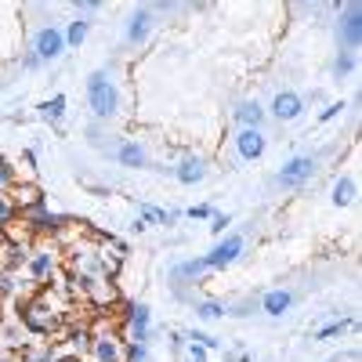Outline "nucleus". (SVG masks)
<instances>
[{"mask_svg": "<svg viewBox=\"0 0 362 362\" xmlns=\"http://www.w3.org/2000/svg\"><path fill=\"white\" fill-rule=\"evenodd\" d=\"M66 105H69V98H66V95H51L47 102H40V105H37V112H40L44 124L58 127V124L66 119Z\"/></svg>", "mask_w": 362, "mask_h": 362, "instance_id": "20", "label": "nucleus"}, {"mask_svg": "<svg viewBox=\"0 0 362 362\" xmlns=\"http://www.w3.org/2000/svg\"><path fill=\"white\" fill-rule=\"evenodd\" d=\"M37 51V58L47 66V62H58V58L66 54V37H62V25H54V22H47V25H40L37 33H33V44H29Z\"/></svg>", "mask_w": 362, "mask_h": 362, "instance_id": "9", "label": "nucleus"}, {"mask_svg": "<svg viewBox=\"0 0 362 362\" xmlns=\"http://www.w3.org/2000/svg\"><path fill=\"white\" fill-rule=\"evenodd\" d=\"M319 174V156H290L283 167H279V174H276V185L279 189H286V192H297V189H305L308 181Z\"/></svg>", "mask_w": 362, "mask_h": 362, "instance_id": "5", "label": "nucleus"}, {"mask_svg": "<svg viewBox=\"0 0 362 362\" xmlns=\"http://www.w3.org/2000/svg\"><path fill=\"white\" fill-rule=\"evenodd\" d=\"M119 334L127 344H148L153 337V308L145 300H127L124 315H119Z\"/></svg>", "mask_w": 362, "mask_h": 362, "instance_id": "4", "label": "nucleus"}, {"mask_svg": "<svg viewBox=\"0 0 362 362\" xmlns=\"http://www.w3.org/2000/svg\"><path fill=\"white\" fill-rule=\"evenodd\" d=\"M22 163H25V170H29V174L37 170V153H33V148H22Z\"/></svg>", "mask_w": 362, "mask_h": 362, "instance_id": "36", "label": "nucleus"}, {"mask_svg": "<svg viewBox=\"0 0 362 362\" xmlns=\"http://www.w3.org/2000/svg\"><path fill=\"white\" fill-rule=\"evenodd\" d=\"M15 221H18V210H15L11 196H8V192H0V232H8Z\"/></svg>", "mask_w": 362, "mask_h": 362, "instance_id": "25", "label": "nucleus"}, {"mask_svg": "<svg viewBox=\"0 0 362 362\" xmlns=\"http://www.w3.org/2000/svg\"><path fill=\"white\" fill-rule=\"evenodd\" d=\"M54 362H83V358H73V355H58Z\"/></svg>", "mask_w": 362, "mask_h": 362, "instance_id": "38", "label": "nucleus"}, {"mask_svg": "<svg viewBox=\"0 0 362 362\" xmlns=\"http://www.w3.org/2000/svg\"><path fill=\"white\" fill-rule=\"evenodd\" d=\"M218 210H214V203H196V206H189L185 210V218H192V221H210Z\"/></svg>", "mask_w": 362, "mask_h": 362, "instance_id": "30", "label": "nucleus"}, {"mask_svg": "<svg viewBox=\"0 0 362 362\" xmlns=\"http://www.w3.org/2000/svg\"><path fill=\"white\" fill-rule=\"evenodd\" d=\"M232 119L239 124V131H264L268 112H264V105L257 98H243V102L232 109Z\"/></svg>", "mask_w": 362, "mask_h": 362, "instance_id": "15", "label": "nucleus"}, {"mask_svg": "<svg viewBox=\"0 0 362 362\" xmlns=\"http://www.w3.org/2000/svg\"><path fill=\"white\" fill-rule=\"evenodd\" d=\"M243 250H247V239L239 232H225L218 243L203 254V264H206V272H225V268H232L239 257H243Z\"/></svg>", "mask_w": 362, "mask_h": 362, "instance_id": "6", "label": "nucleus"}, {"mask_svg": "<svg viewBox=\"0 0 362 362\" xmlns=\"http://www.w3.org/2000/svg\"><path fill=\"white\" fill-rule=\"evenodd\" d=\"M351 326H355V319H334V322H326L322 329H315V337H312V341H334V337H344Z\"/></svg>", "mask_w": 362, "mask_h": 362, "instance_id": "24", "label": "nucleus"}, {"mask_svg": "<svg viewBox=\"0 0 362 362\" xmlns=\"http://www.w3.org/2000/svg\"><path fill=\"white\" fill-rule=\"evenodd\" d=\"M344 112V102H326L322 112H319V124H329V119H337Z\"/></svg>", "mask_w": 362, "mask_h": 362, "instance_id": "33", "label": "nucleus"}, {"mask_svg": "<svg viewBox=\"0 0 362 362\" xmlns=\"http://www.w3.org/2000/svg\"><path fill=\"white\" fill-rule=\"evenodd\" d=\"M127 362H148V344H127Z\"/></svg>", "mask_w": 362, "mask_h": 362, "instance_id": "35", "label": "nucleus"}, {"mask_svg": "<svg viewBox=\"0 0 362 362\" xmlns=\"http://www.w3.org/2000/svg\"><path fill=\"white\" fill-rule=\"evenodd\" d=\"M8 196H11V203H15V210H18V214H22V210H33V206H44L47 199H44V192H40V185H37V181L33 177H18L15 181V185L8 189Z\"/></svg>", "mask_w": 362, "mask_h": 362, "instance_id": "16", "label": "nucleus"}, {"mask_svg": "<svg viewBox=\"0 0 362 362\" xmlns=\"http://www.w3.org/2000/svg\"><path fill=\"white\" fill-rule=\"evenodd\" d=\"M112 160L127 170H145L148 167V148L138 141V138H124L116 148H112Z\"/></svg>", "mask_w": 362, "mask_h": 362, "instance_id": "14", "label": "nucleus"}, {"mask_svg": "<svg viewBox=\"0 0 362 362\" xmlns=\"http://www.w3.org/2000/svg\"><path fill=\"white\" fill-rule=\"evenodd\" d=\"M185 362H210V351L203 348V344H185Z\"/></svg>", "mask_w": 362, "mask_h": 362, "instance_id": "32", "label": "nucleus"}, {"mask_svg": "<svg viewBox=\"0 0 362 362\" xmlns=\"http://www.w3.org/2000/svg\"><path fill=\"white\" fill-rule=\"evenodd\" d=\"M18 326L25 329L29 337L58 341V334H62V326H66V312L54 308V293L40 290L37 297H25L18 305Z\"/></svg>", "mask_w": 362, "mask_h": 362, "instance_id": "1", "label": "nucleus"}, {"mask_svg": "<svg viewBox=\"0 0 362 362\" xmlns=\"http://www.w3.org/2000/svg\"><path fill=\"white\" fill-rule=\"evenodd\" d=\"M170 174H174V181H177V185L192 189V185H199V181L210 174V163H206V156H199V153H189V156H181V160L170 167Z\"/></svg>", "mask_w": 362, "mask_h": 362, "instance_id": "12", "label": "nucleus"}, {"mask_svg": "<svg viewBox=\"0 0 362 362\" xmlns=\"http://www.w3.org/2000/svg\"><path fill=\"white\" fill-rule=\"evenodd\" d=\"M138 218H141L145 225H163V228H170V225H177L181 218H185V210H167V206H153V203H138Z\"/></svg>", "mask_w": 362, "mask_h": 362, "instance_id": "18", "label": "nucleus"}, {"mask_svg": "<svg viewBox=\"0 0 362 362\" xmlns=\"http://www.w3.org/2000/svg\"><path fill=\"white\" fill-rule=\"evenodd\" d=\"M337 11H341V18H337V44H341V51L355 54L358 44H362V4L351 0V4H344Z\"/></svg>", "mask_w": 362, "mask_h": 362, "instance_id": "8", "label": "nucleus"}, {"mask_svg": "<svg viewBox=\"0 0 362 362\" xmlns=\"http://www.w3.org/2000/svg\"><path fill=\"white\" fill-rule=\"evenodd\" d=\"M232 145H235V156L243 163H257L268 153V134L264 131H235Z\"/></svg>", "mask_w": 362, "mask_h": 362, "instance_id": "13", "label": "nucleus"}, {"mask_svg": "<svg viewBox=\"0 0 362 362\" xmlns=\"http://www.w3.org/2000/svg\"><path fill=\"white\" fill-rule=\"evenodd\" d=\"M305 109H308L305 95H297V90H276V98H272V105L264 112L272 119H279V124H297L305 116Z\"/></svg>", "mask_w": 362, "mask_h": 362, "instance_id": "11", "label": "nucleus"}, {"mask_svg": "<svg viewBox=\"0 0 362 362\" xmlns=\"http://www.w3.org/2000/svg\"><path fill=\"white\" fill-rule=\"evenodd\" d=\"M58 358V344L54 341H37V344H25L18 362H54Z\"/></svg>", "mask_w": 362, "mask_h": 362, "instance_id": "21", "label": "nucleus"}, {"mask_svg": "<svg viewBox=\"0 0 362 362\" xmlns=\"http://www.w3.org/2000/svg\"><path fill=\"white\" fill-rule=\"evenodd\" d=\"M228 225H232V218H228V214H221V210H218L214 218H210V232H214L218 239L225 235V228H228Z\"/></svg>", "mask_w": 362, "mask_h": 362, "instance_id": "34", "label": "nucleus"}, {"mask_svg": "<svg viewBox=\"0 0 362 362\" xmlns=\"http://www.w3.org/2000/svg\"><path fill=\"white\" fill-rule=\"evenodd\" d=\"M18 181V170H15V163H8L4 156H0V192H8L11 185Z\"/></svg>", "mask_w": 362, "mask_h": 362, "instance_id": "29", "label": "nucleus"}, {"mask_svg": "<svg viewBox=\"0 0 362 362\" xmlns=\"http://www.w3.org/2000/svg\"><path fill=\"white\" fill-rule=\"evenodd\" d=\"M235 362H254V358H250L247 351H239V355H235Z\"/></svg>", "mask_w": 362, "mask_h": 362, "instance_id": "39", "label": "nucleus"}, {"mask_svg": "<svg viewBox=\"0 0 362 362\" xmlns=\"http://www.w3.org/2000/svg\"><path fill=\"white\" fill-rule=\"evenodd\" d=\"M192 344H203L206 351H218V348H225V341L221 337H214V334H203V329H189V334H185Z\"/></svg>", "mask_w": 362, "mask_h": 362, "instance_id": "27", "label": "nucleus"}, {"mask_svg": "<svg viewBox=\"0 0 362 362\" xmlns=\"http://www.w3.org/2000/svg\"><path fill=\"white\" fill-rule=\"evenodd\" d=\"M153 29H156L153 8H131V15L124 22V44L127 47H145L148 37H153Z\"/></svg>", "mask_w": 362, "mask_h": 362, "instance_id": "10", "label": "nucleus"}, {"mask_svg": "<svg viewBox=\"0 0 362 362\" xmlns=\"http://www.w3.org/2000/svg\"><path fill=\"white\" fill-rule=\"evenodd\" d=\"M87 33H90V22H87V18H73V22L62 29V37H66V51H76V47L87 40Z\"/></svg>", "mask_w": 362, "mask_h": 362, "instance_id": "23", "label": "nucleus"}, {"mask_svg": "<svg viewBox=\"0 0 362 362\" xmlns=\"http://www.w3.org/2000/svg\"><path fill=\"white\" fill-rule=\"evenodd\" d=\"M250 312H254V305H250V300H243V305L228 308V315H239V319H243V315H250Z\"/></svg>", "mask_w": 362, "mask_h": 362, "instance_id": "37", "label": "nucleus"}, {"mask_svg": "<svg viewBox=\"0 0 362 362\" xmlns=\"http://www.w3.org/2000/svg\"><path fill=\"white\" fill-rule=\"evenodd\" d=\"M95 341H90V358L95 362H127V341L116 326H90Z\"/></svg>", "mask_w": 362, "mask_h": 362, "instance_id": "7", "label": "nucleus"}, {"mask_svg": "<svg viewBox=\"0 0 362 362\" xmlns=\"http://www.w3.org/2000/svg\"><path fill=\"white\" fill-rule=\"evenodd\" d=\"M293 290H286V286H276V290H268L261 300H257V308L268 315V319H283L290 308H293Z\"/></svg>", "mask_w": 362, "mask_h": 362, "instance_id": "17", "label": "nucleus"}, {"mask_svg": "<svg viewBox=\"0 0 362 362\" xmlns=\"http://www.w3.org/2000/svg\"><path fill=\"white\" fill-rule=\"evenodd\" d=\"M25 272H29V279H33L37 286H47V279L62 272V247H58L54 239H40V243H33L29 247Z\"/></svg>", "mask_w": 362, "mask_h": 362, "instance_id": "3", "label": "nucleus"}, {"mask_svg": "<svg viewBox=\"0 0 362 362\" xmlns=\"http://www.w3.org/2000/svg\"><path fill=\"white\" fill-rule=\"evenodd\" d=\"M73 11H76V18H87L90 22V15H102L105 11V4H102V0H80V4H73Z\"/></svg>", "mask_w": 362, "mask_h": 362, "instance_id": "28", "label": "nucleus"}, {"mask_svg": "<svg viewBox=\"0 0 362 362\" xmlns=\"http://www.w3.org/2000/svg\"><path fill=\"white\" fill-rule=\"evenodd\" d=\"M192 312H196V319H203V322H218V319H225V315H228V305H225V300L206 297V300H196Z\"/></svg>", "mask_w": 362, "mask_h": 362, "instance_id": "22", "label": "nucleus"}, {"mask_svg": "<svg viewBox=\"0 0 362 362\" xmlns=\"http://www.w3.org/2000/svg\"><path fill=\"white\" fill-rule=\"evenodd\" d=\"M355 196H358V185H355V177H351V174H341V177L334 181V189H329V203L341 206V210L351 206Z\"/></svg>", "mask_w": 362, "mask_h": 362, "instance_id": "19", "label": "nucleus"}, {"mask_svg": "<svg viewBox=\"0 0 362 362\" xmlns=\"http://www.w3.org/2000/svg\"><path fill=\"white\" fill-rule=\"evenodd\" d=\"M18 66H22L25 73H37V69H40L44 62L37 58V51H33V47H25V51H22V58H18Z\"/></svg>", "mask_w": 362, "mask_h": 362, "instance_id": "31", "label": "nucleus"}, {"mask_svg": "<svg viewBox=\"0 0 362 362\" xmlns=\"http://www.w3.org/2000/svg\"><path fill=\"white\" fill-rule=\"evenodd\" d=\"M351 73H355V54H351V51H337V58H334V76L344 80V76H351Z\"/></svg>", "mask_w": 362, "mask_h": 362, "instance_id": "26", "label": "nucleus"}, {"mask_svg": "<svg viewBox=\"0 0 362 362\" xmlns=\"http://www.w3.org/2000/svg\"><path fill=\"white\" fill-rule=\"evenodd\" d=\"M83 90H87V105H90V116L98 119V124H112L119 116V87L109 73V66L87 73L83 80Z\"/></svg>", "mask_w": 362, "mask_h": 362, "instance_id": "2", "label": "nucleus"}]
</instances>
